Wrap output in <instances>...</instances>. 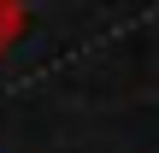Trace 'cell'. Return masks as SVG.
Segmentation results:
<instances>
[{"label":"cell","mask_w":159,"mask_h":153,"mask_svg":"<svg viewBox=\"0 0 159 153\" xmlns=\"http://www.w3.org/2000/svg\"><path fill=\"white\" fill-rule=\"evenodd\" d=\"M24 24H30V12H24V0H0V53L24 35Z\"/></svg>","instance_id":"1"}]
</instances>
